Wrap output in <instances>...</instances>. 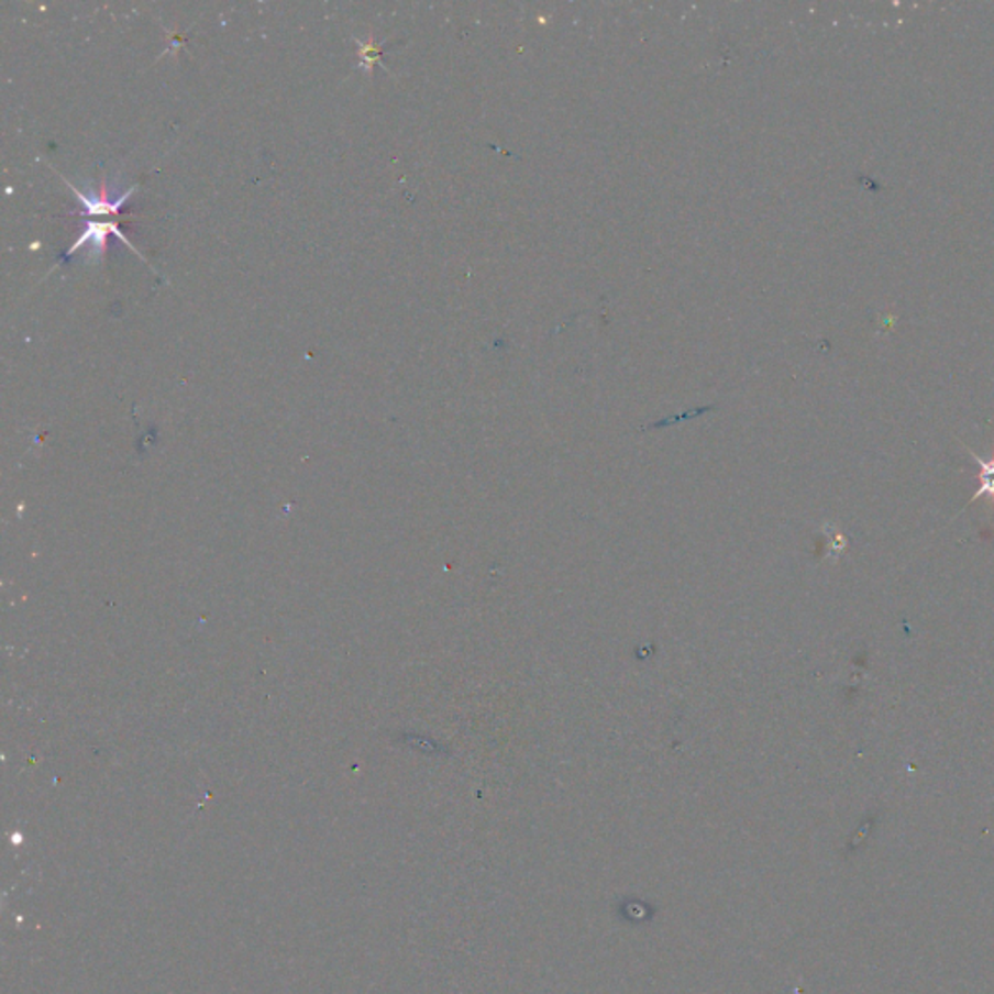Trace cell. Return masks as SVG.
Masks as SVG:
<instances>
[{
    "instance_id": "obj_1",
    "label": "cell",
    "mask_w": 994,
    "mask_h": 994,
    "mask_svg": "<svg viewBox=\"0 0 994 994\" xmlns=\"http://www.w3.org/2000/svg\"><path fill=\"white\" fill-rule=\"evenodd\" d=\"M111 233L117 235L119 240L124 241V243L129 245V248H133L136 255H141V251H136L133 243L126 240V235L121 233L119 225L113 224V222H98V220H90L88 225H86L82 235L73 243V247L68 248L67 253L60 257V261H67L70 255H75L76 251H80L84 245H90V257H93V255H103V253H106V243H108V238Z\"/></svg>"
},
{
    "instance_id": "obj_2",
    "label": "cell",
    "mask_w": 994,
    "mask_h": 994,
    "mask_svg": "<svg viewBox=\"0 0 994 994\" xmlns=\"http://www.w3.org/2000/svg\"><path fill=\"white\" fill-rule=\"evenodd\" d=\"M67 185L70 187V191L75 192L76 199L82 202L84 208H86V214L98 216V218L100 216L119 214V210L124 207V202L131 199V195L136 191V187H131L129 191L119 195L117 199H109V187L106 185V179H101L98 192H91V195H84L82 191H78L73 183L67 181Z\"/></svg>"
},
{
    "instance_id": "obj_3",
    "label": "cell",
    "mask_w": 994,
    "mask_h": 994,
    "mask_svg": "<svg viewBox=\"0 0 994 994\" xmlns=\"http://www.w3.org/2000/svg\"><path fill=\"white\" fill-rule=\"evenodd\" d=\"M965 449L970 451L971 459H973L979 466V488L978 492L973 494V497H971L970 506L971 504H975L979 497H986V499H989V506H991V509H994V455L991 456L989 461H985V459H979L970 448Z\"/></svg>"
},
{
    "instance_id": "obj_4",
    "label": "cell",
    "mask_w": 994,
    "mask_h": 994,
    "mask_svg": "<svg viewBox=\"0 0 994 994\" xmlns=\"http://www.w3.org/2000/svg\"><path fill=\"white\" fill-rule=\"evenodd\" d=\"M357 45H360V53H362V58H364L365 60V67L372 68L373 63H377V60H379V47H377V45H373L372 42H369V45H364V43L357 42Z\"/></svg>"
}]
</instances>
